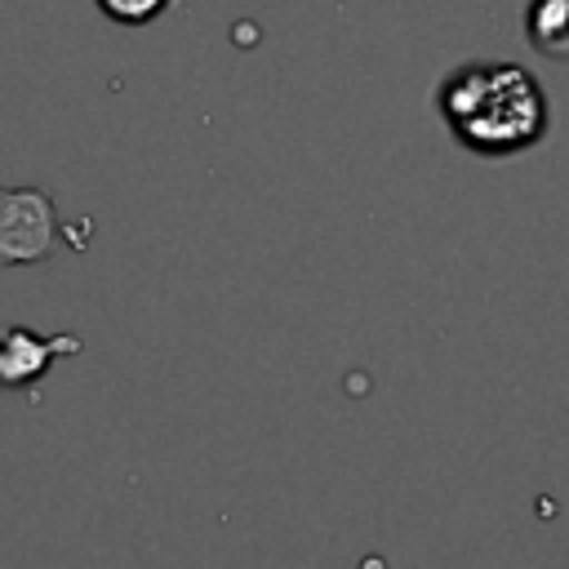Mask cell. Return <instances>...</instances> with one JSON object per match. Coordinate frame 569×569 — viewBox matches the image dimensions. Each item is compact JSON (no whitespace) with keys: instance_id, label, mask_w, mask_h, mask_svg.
<instances>
[{"instance_id":"1","label":"cell","mask_w":569,"mask_h":569,"mask_svg":"<svg viewBox=\"0 0 569 569\" xmlns=\"http://www.w3.org/2000/svg\"><path fill=\"white\" fill-rule=\"evenodd\" d=\"M440 120L471 156H520L551 133V98L520 62H462L436 93Z\"/></svg>"},{"instance_id":"4","label":"cell","mask_w":569,"mask_h":569,"mask_svg":"<svg viewBox=\"0 0 569 569\" xmlns=\"http://www.w3.org/2000/svg\"><path fill=\"white\" fill-rule=\"evenodd\" d=\"M525 40L533 53L565 62L569 58V0H529Z\"/></svg>"},{"instance_id":"3","label":"cell","mask_w":569,"mask_h":569,"mask_svg":"<svg viewBox=\"0 0 569 569\" xmlns=\"http://www.w3.org/2000/svg\"><path fill=\"white\" fill-rule=\"evenodd\" d=\"M80 338L76 333H31L22 325H4L0 329V387H31L44 378V369L58 356H76Z\"/></svg>"},{"instance_id":"5","label":"cell","mask_w":569,"mask_h":569,"mask_svg":"<svg viewBox=\"0 0 569 569\" xmlns=\"http://www.w3.org/2000/svg\"><path fill=\"white\" fill-rule=\"evenodd\" d=\"M98 9H102V18H111V22H120V27H147V22H156L173 0H93Z\"/></svg>"},{"instance_id":"2","label":"cell","mask_w":569,"mask_h":569,"mask_svg":"<svg viewBox=\"0 0 569 569\" xmlns=\"http://www.w3.org/2000/svg\"><path fill=\"white\" fill-rule=\"evenodd\" d=\"M58 244V209L40 187H0V267H36Z\"/></svg>"}]
</instances>
